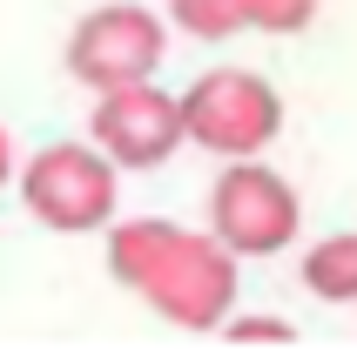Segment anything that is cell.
Masks as SVG:
<instances>
[{
    "mask_svg": "<svg viewBox=\"0 0 357 357\" xmlns=\"http://www.w3.org/2000/svg\"><path fill=\"white\" fill-rule=\"evenodd\" d=\"M222 337L229 344H297V324L290 317H222Z\"/></svg>",
    "mask_w": 357,
    "mask_h": 357,
    "instance_id": "30bf717a",
    "label": "cell"
},
{
    "mask_svg": "<svg viewBox=\"0 0 357 357\" xmlns=\"http://www.w3.org/2000/svg\"><path fill=\"white\" fill-rule=\"evenodd\" d=\"M209 236L222 250H236V263L277 257L303 236V196L263 155H236V162H222L216 189H209Z\"/></svg>",
    "mask_w": 357,
    "mask_h": 357,
    "instance_id": "277c9868",
    "label": "cell"
},
{
    "mask_svg": "<svg viewBox=\"0 0 357 357\" xmlns=\"http://www.w3.org/2000/svg\"><path fill=\"white\" fill-rule=\"evenodd\" d=\"M108 277L128 283L162 324L176 331H222L236 310V250H222L209 229H182L162 216H128L108 222Z\"/></svg>",
    "mask_w": 357,
    "mask_h": 357,
    "instance_id": "6da1fadb",
    "label": "cell"
},
{
    "mask_svg": "<svg viewBox=\"0 0 357 357\" xmlns=\"http://www.w3.org/2000/svg\"><path fill=\"white\" fill-rule=\"evenodd\" d=\"M88 135H95V149L115 162V169H162V162L189 142L182 135V101L169 95V88H155V75L101 88L95 115H88Z\"/></svg>",
    "mask_w": 357,
    "mask_h": 357,
    "instance_id": "8992f818",
    "label": "cell"
},
{
    "mask_svg": "<svg viewBox=\"0 0 357 357\" xmlns=\"http://www.w3.org/2000/svg\"><path fill=\"white\" fill-rule=\"evenodd\" d=\"M324 0H243V27L257 34H303Z\"/></svg>",
    "mask_w": 357,
    "mask_h": 357,
    "instance_id": "9c48e42d",
    "label": "cell"
},
{
    "mask_svg": "<svg viewBox=\"0 0 357 357\" xmlns=\"http://www.w3.org/2000/svg\"><path fill=\"white\" fill-rule=\"evenodd\" d=\"M7 182H14V135L0 128V189H7Z\"/></svg>",
    "mask_w": 357,
    "mask_h": 357,
    "instance_id": "8fae6325",
    "label": "cell"
},
{
    "mask_svg": "<svg viewBox=\"0 0 357 357\" xmlns=\"http://www.w3.org/2000/svg\"><path fill=\"white\" fill-rule=\"evenodd\" d=\"M169 20H176L189 40H229V34H250V27H243V0H169Z\"/></svg>",
    "mask_w": 357,
    "mask_h": 357,
    "instance_id": "ba28073f",
    "label": "cell"
},
{
    "mask_svg": "<svg viewBox=\"0 0 357 357\" xmlns=\"http://www.w3.org/2000/svg\"><path fill=\"white\" fill-rule=\"evenodd\" d=\"M176 101H182V135L196 142V149H209L216 162L263 155L283 135V95L257 68H209Z\"/></svg>",
    "mask_w": 357,
    "mask_h": 357,
    "instance_id": "3957f363",
    "label": "cell"
},
{
    "mask_svg": "<svg viewBox=\"0 0 357 357\" xmlns=\"http://www.w3.org/2000/svg\"><path fill=\"white\" fill-rule=\"evenodd\" d=\"M14 189L27 202V216L54 236H95L115 222L121 169L101 155L95 142H47L14 169Z\"/></svg>",
    "mask_w": 357,
    "mask_h": 357,
    "instance_id": "7a4b0ae2",
    "label": "cell"
},
{
    "mask_svg": "<svg viewBox=\"0 0 357 357\" xmlns=\"http://www.w3.org/2000/svg\"><path fill=\"white\" fill-rule=\"evenodd\" d=\"M162 54H169V20L142 0H108L95 14H81L68 34V75L95 95L121 81H149Z\"/></svg>",
    "mask_w": 357,
    "mask_h": 357,
    "instance_id": "5b68a950",
    "label": "cell"
},
{
    "mask_svg": "<svg viewBox=\"0 0 357 357\" xmlns=\"http://www.w3.org/2000/svg\"><path fill=\"white\" fill-rule=\"evenodd\" d=\"M303 290L324 303H357V229H337L303 250Z\"/></svg>",
    "mask_w": 357,
    "mask_h": 357,
    "instance_id": "52a82bcc",
    "label": "cell"
}]
</instances>
